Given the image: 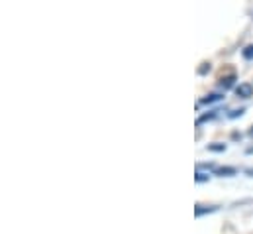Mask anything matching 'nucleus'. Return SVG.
I'll return each mask as SVG.
<instances>
[{"mask_svg": "<svg viewBox=\"0 0 253 234\" xmlns=\"http://www.w3.org/2000/svg\"><path fill=\"white\" fill-rule=\"evenodd\" d=\"M250 134H252V136H253V128H252V130H250Z\"/></svg>", "mask_w": 253, "mask_h": 234, "instance_id": "14", "label": "nucleus"}, {"mask_svg": "<svg viewBox=\"0 0 253 234\" xmlns=\"http://www.w3.org/2000/svg\"><path fill=\"white\" fill-rule=\"evenodd\" d=\"M206 71H210V63H204V67L200 69V73H206Z\"/></svg>", "mask_w": 253, "mask_h": 234, "instance_id": "11", "label": "nucleus"}, {"mask_svg": "<svg viewBox=\"0 0 253 234\" xmlns=\"http://www.w3.org/2000/svg\"><path fill=\"white\" fill-rule=\"evenodd\" d=\"M246 176H250V177H253V170H246Z\"/></svg>", "mask_w": 253, "mask_h": 234, "instance_id": "13", "label": "nucleus"}, {"mask_svg": "<svg viewBox=\"0 0 253 234\" xmlns=\"http://www.w3.org/2000/svg\"><path fill=\"white\" fill-rule=\"evenodd\" d=\"M242 54H244V58L248 59V61H252V59H253V46H246Z\"/></svg>", "mask_w": 253, "mask_h": 234, "instance_id": "9", "label": "nucleus"}, {"mask_svg": "<svg viewBox=\"0 0 253 234\" xmlns=\"http://www.w3.org/2000/svg\"><path fill=\"white\" fill-rule=\"evenodd\" d=\"M246 154H248V156H253V146H250V148L246 150Z\"/></svg>", "mask_w": 253, "mask_h": 234, "instance_id": "12", "label": "nucleus"}, {"mask_svg": "<svg viewBox=\"0 0 253 234\" xmlns=\"http://www.w3.org/2000/svg\"><path fill=\"white\" fill-rule=\"evenodd\" d=\"M214 174H216L218 177H234V176H238V170H236V168H228V166H224V168H216Z\"/></svg>", "mask_w": 253, "mask_h": 234, "instance_id": "3", "label": "nucleus"}, {"mask_svg": "<svg viewBox=\"0 0 253 234\" xmlns=\"http://www.w3.org/2000/svg\"><path fill=\"white\" fill-rule=\"evenodd\" d=\"M236 95H238L240 99H250V97H253V87L250 83H240V85L236 87Z\"/></svg>", "mask_w": 253, "mask_h": 234, "instance_id": "1", "label": "nucleus"}, {"mask_svg": "<svg viewBox=\"0 0 253 234\" xmlns=\"http://www.w3.org/2000/svg\"><path fill=\"white\" fill-rule=\"evenodd\" d=\"M224 99V95H220V93H210V95H206L200 103L202 105H212V103H218V101H222Z\"/></svg>", "mask_w": 253, "mask_h": 234, "instance_id": "5", "label": "nucleus"}, {"mask_svg": "<svg viewBox=\"0 0 253 234\" xmlns=\"http://www.w3.org/2000/svg\"><path fill=\"white\" fill-rule=\"evenodd\" d=\"M220 111H212L210 115H204V117H200L198 118V122L196 124H202V122H208V120H212V118H216V115H218Z\"/></svg>", "mask_w": 253, "mask_h": 234, "instance_id": "8", "label": "nucleus"}, {"mask_svg": "<svg viewBox=\"0 0 253 234\" xmlns=\"http://www.w3.org/2000/svg\"><path fill=\"white\" fill-rule=\"evenodd\" d=\"M208 179H210L208 174H202L200 170H196V174H194V181H196V183H204V181H208Z\"/></svg>", "mask_w": 253, "mask_h": 234, "instance_id": "7", "label": "nucleus"}, {"mask_svg": "<svg viewBox=\"0 0 253 234\" xmlns=\"http://www.w3.org/2000/svg\"><path fill=\"white\" fill-rule=\"evenodd\" d=\"M246 113V109H238V111H232L230 113V118H238V117H242Z\"/></svg>", "mask_w": 253, "mask_h": 234, "instance_id": "10", "label": "nucleus"}, {"mask_svg": "<svg viewBox=\"0 0 253 234\" xmlns=\"http://www.w3.org/2000/svg\"><path fill=\"white\" fill-rule=\"evenodd\" d=\"M218 207H214V205H210V207H204V205H196L194 207V215L196 217H202V215H208V213H214Z\"/></svg>", "mask_w": 253, "mask_h": 234, "instance_id": "4", "label": "nucleus"}, {"mask_svg": "<svg viewBox=\"0 0 253 234\" xmlns=\"http://www.w3.org/2000/svg\"><path fill=\"white\" fill-rule=\"evenodd\" d=\"M234 83H236V75H234V73H230V75H226V77H220V81H218L220 89H224V91L232 89V87H234Z\"/></svg>", "mask_w": 253, "mask_h": 234, "instance_id": "2", "label": "nucleus"}, {"mask_svg": "<svg viewBox=\"0 0 253 234\" xmlns=\"http://www.w3.org/2000/svg\"><path fill=\"white\" fill-rule=\"evenodd\" d=\"M206 150H208V152H216V154H220V152H226V144H208Z\"/></svg>", "mask_w": 253, "mask_h": 234, "instance_id": "6", "label": "nucleus"}]
</instances>
